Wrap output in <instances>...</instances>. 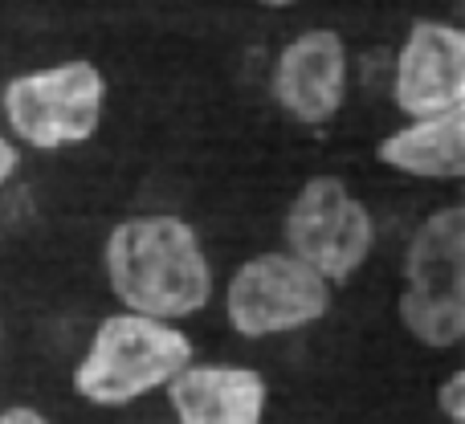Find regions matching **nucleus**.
Listing matches in <instances>:
<instances>
[{"label": "nucleus", "instance_id": "8", "mask_svg": "<svg viewBox=\"0 0 465 424\" xmlns=\"http://www.w3.org/2000/svg\"><path fill=\"white\" fill-rule=\"evenodd\" d=\"M347 82H351L347 41L335 29L319 25L282 45L270 90L286 119L302 127H327L347 103Z\"/></svg>", "mask_w": 465, "mask_h": 424}, {"label": "nucleus", "instance_id": "10", "mask_svg": "<svg viewBox=\"0 0 465 424\" xmlns=\"http://www.w3.org/2000/svg\"><path fill=\"white\" fill-rule=\"evenodd\" d=\"M376 160L412 180H465V103L429 119H404L376 143Z\"/></svg>", "mask_w": 465, "mask_h": 424}, {"label": "nucleus", "instance_id": "2", "mask_svg": "<svg viewBox=\"0 0 465 424\" xmlns=\"http://www.w3.org/2000/svg\"><path fill=\"white\" fill-rule=\"evenodd\" d=\"M193 363V339L168 319L139 311L106 314L74 368V392L98 409H123L168 388Z\"/></svg>", "mask_w": 465, "mask_h": 424}, {"label": "nucleus", "instance_id": "7", "mask_svg": "<svg viewBox=\"0 0 465 424\" xmlns=\"http://www.w3.org/2000/svg\"><path fill=\"white\" fill-rule=\"evenodd\" d=\"M458 103H465V29L420 16L396 49L392 106L404 119H429Z\"/></svg>", "mask_w": 465, "mask_h": 424}, {"label": "nucleus", "instance_id": "14", "mask_svg": "<svg viewBox=\"0 0 465 424\" xmlns=\"http://www.w3.org/2000/svg\"><path fill=\"white\" fill-rule=\"evenodd\" d=\"M253 5H262V8H294L298 0H253Z\"/></svg>", "mask_w": 465, "mask_h": 424}, {"label": "nucleus", "instance_id": "13", "mask_svg": "<svg viewBox=\"0 0 465 424\" xmlns=\"http://www.w3.org/2000/svg\"><path fill=\"white\" fill-rule=\"evenodd\" d=\"M0 424H49V420L41 417L37 409H25V404H16V409L0 412Z\"/></svg>", "mask_w": 465, "mask_h": 424}, {"label": "nucleus", "instance_id": "4", "mask_svg": "<svg viewBox=\"0 0 465 424\" xmlns=\"http://www.w3.org/2000/svg\"><path fill=\"white\" fill-rule=\"evenodd\" d=\"M0 106L21 143L33 152H62L94 139L106 106V78L94 62L70 57L45 70L16 74L0 94Z\"/></svg>", "mask_w": 465, "mask_h": 424}, {"label": "nucleus", "instance_id": "12", "mask_svg": "<svg viewBox=\"0 0 465 424\" xmlns=\"http://www.w3.org/2000/svg\"><path fill=\"white\" fill-rule=\"evenodd\" d=\"M16 168H21V152H16V143L8 135H0V192L16 176Z\"/></svg>", "mask_w": 465, "mask_h": 424}, {"label": "nucleus", "instance_id": "9", "mask_svg": "<svg viewBox=\"0 0 465 424\" xmlns=\"http://www.w3.org/2000/svg\"><path fill=\"white\" fill-rule=\"evenodd\" d=\"M176 424H262L270 388L253 368L232 363H188L168 384Z\"/></svg>", "mask_w": 465, "mask_h": 424}, {"label": "nucleus", "instance_id": "5", "mask_svg": "<svg viewBox=\"0 0 465 424\" xmlns=\"http://www.w3.org/2000/svg\"><path fill=\"white\" fill-rule=\"evenodd\" d=\"M331 281L290 249H270L232 270L225 319L241 339H273L314 327L331 311Z\"/></svg>", "mask_w": 465, "mask_h": 424}, {"label": "nucleus", "instance_id": "1", "mask_svg": "<svg viewBox=\"0 0 465 424\" xmlns=\"http://www.w3.org/2000/svg\"><path fill=\"white\" fill-rule=\"evenodd\" d=\"M106 281L123 311L188 319L213 298V265L201 232L172 212H139L111 229L103 249Z\"/></svg>", "mask_w": 465, "mask_h": 424}, {"label": "nucleus", "instance_id": "3", "mask_svg": "<svg viewBox=\"0 0 465 424\" xmlns=\"http://www.w3.org/2000/svg\"><path fill=\"white\" fill-rule=\"evenodd\" d=\"M396 314L429 351H450L465 339V204H445L412 229Z\"/></svg>", "mask_w": 465, "mask_h": 424}, {"label": "nucleus", "instance_id": "11", "mask_svg": "<svg viewBox=\"0 0 465 424\" xmlns=\"http://www.w3.org/2000/svg\"><path fill=\"white\" fill-rule=\"evenodd\" d=\"M437 404L453 424H465V368H458L441 388H437Z\"/></svg>", "mask_w": 465, "mask_h": 424}, {"label": "nucleus", "instance_id": "6", "mask_svg": "<svg viewBox=\"0 0 465 424\" xmlns=\"http://www.w3.org/2000/svg\"><path fill=\"white\" fill-rule=\"evenodd\" d=\"M282 237L294 257L343 286L368 265L376 249V216L339 176H311L290 201Z\"/></svg>", "mask_w": 465, "mask_h": 424}]
</instances>
